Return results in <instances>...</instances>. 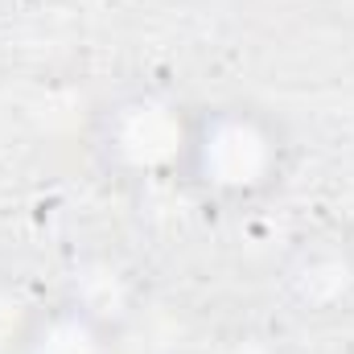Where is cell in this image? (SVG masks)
Masks as SVG:
<instances>
[{
    "label": "cell",
    "instance_id": "2",
    "mask_svg": "<svg viewBox=\"0 0 354 354\" xmlns=\"http://www.w3.org/2000/svg\"><path fill=\"white\" fill-rule=\"evenodd\" d=\"M189 103L161 87H128L111 95L91 128V153L120 185H157L177 177Z\"/></svg>",
    "mask_w": 354,
    "mask_h": 354
},
{
    "label": "cell",
    "instance_id": "5",
    "mask_svg": "<svg viewBox=\"0 0 354 354\" xmlns=\"http://www.w3.org/2000/svg\"><path fill=\"white\" fill-rule=\"evenodd\" d=\"M210 354H292V346L276 334V330H264V326H239L231 334L218 338V346Z\"/></svg>",
    "mask_w": 354,
    "mask_h": 354
},
{
    "label": "cell",
    "instance_id": "1",
    "mask_svg": "<svg viewBox=\"0 0 354 354\" xmlns=\"http://www.w3.org/2000/svg\"><path fill=\"white\" fill-rule=\"evenodd\" d=\"M297 161L292 128L256 99L189 103L174 185L206 210L235 214L284 189Z\"/></svg>",
    "mask_w": 354,
    "mask_h": 354
},
{
    "label": "cell",
    "instance_id": "4",
    "mask_svg": "<svg viewBox=\"0 0 354 354\" xmlns=\"http://www.w3.org/2000/svg\"><path fill=\"white\" fill-rule=\"evenodd\" d=\"M8 354H124V322L99 297L66 288L17 322Z\"/></svg>",
    "mask_w": 354,
    "mask_h": 354
},
{
    "label": "cell",
    "instance_id": "3",
    "mask_svg": "<svg viewBox=\"0 0 354 354\" xmlns=\"http://www.w3.org/2000/svg\"><path fill=\"white\" fill-rule=\"evenodd\" d=\"M280 305L313 326H334L354 317V239L317 227L297 235L272 272Z\"/></svg>",
    "mask_w": 354,
    "mask_h": 354
}]
</instances>
